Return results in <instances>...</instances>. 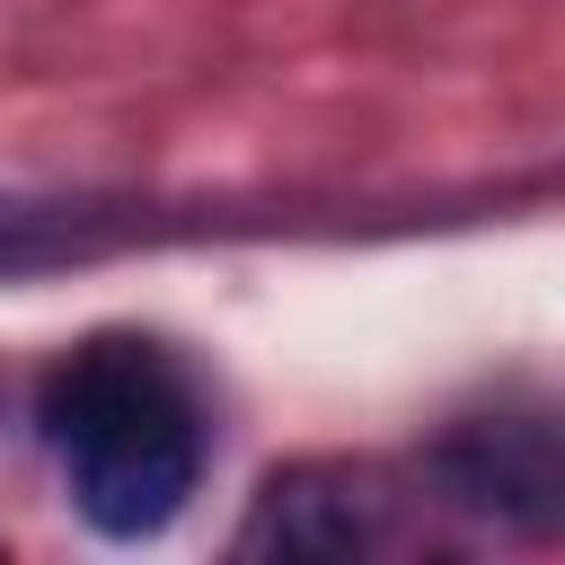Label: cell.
<instances>
[{"label":"cell","instance_id":"1","mask_svg":"<svg viewBox=\"0 0 565 565\" xmlns=\"http://www.w3.org/2000/svg\"><path fill=\"white\" fill-rule=\"evenodd\" d=\"M44 441L71 477V503L106 539H150L177 521L203 468V424L185 380L150 344H88L44 380Z\"/></svg>","mask_w":565,"mask_h":565}]
</instances>
